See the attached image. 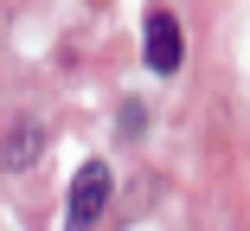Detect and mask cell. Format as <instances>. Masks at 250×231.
Returning a JSON list of instances; mask_svg holds the SVG:
<instances>
[{
    "label": "cell",
    "instance_id": "cell-1",
    "mask_svg": "<svg viewBox=\"0 0 250 231\" xmlns=\"http://www.w3.org/2000/svg\"><path fill=\"white\" fill-rule=\"evenodd\" d=\"M103 206H109V167L103 161H83L77 180H71V199H64V231H96Z\"/></svg>",
    "mask_w": 250,
    "mask_h": 231
},
{
    "label": "cell",
    "instance_id": "cell-2",
    "mask_svg": "<svg viewBox=\"0 0 250 231\" xmlns=\"http://www.w3.org/2000/svg\"><path fill=\"white\" fill-rule=\"evenodd\" d=\"M141 58L154 64L161 77L180 71V20H173V13H147V26H141Z\"/></svg>",
    "mask_w": 250,
    "mask_h": 231
},
{
    "label": "cell",
    "instance_id": "cell-3",
    "mask_svg": "<svg viewBox=\"0 0 250 231\" xmlns=\"http://www.w3.org/2000/svg\"><path fill=\"white\" fill-rule=\"evenodd\" d=\"M32 148H39V135H32V128H26V135H13V142L0 148V167H26V154H32Z\"/></svg>",
    "mask_w": 250,
    "mask_h": 231
}]
</instances>
